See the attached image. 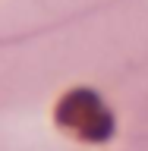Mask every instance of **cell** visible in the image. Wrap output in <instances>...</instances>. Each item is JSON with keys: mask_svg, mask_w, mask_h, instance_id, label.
Masks as SVG:
<instances>
[{"mask_svg": "<svg viewBox=\"0 0 148 151\" xmlns=\"http://www.w3.org/2000/svg\"><path fill=\"white\" fill-rule=\"evenodd\" d=\"M57 123L63 129L82 135V139H107L113 129V120L101 98L92 91H69L57 107Z\"/></svg>", "mask_w": 148, "mask_h": 151, "instance_id": "6da1fadb", "label": "cell"}]
</instances>
